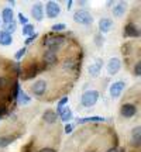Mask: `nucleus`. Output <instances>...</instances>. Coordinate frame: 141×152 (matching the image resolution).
Returning a JSON list of instances; mask_svg holds the SVG:
<instances>
[{"label": "nucleus", "mask_w": 141, "mask_h": 152, "mask_svg": "<svg viewBox=\"0 0 141 152\" xmlns=\"http://www.w3.org/2000/svg\"><path fill=\"white\" fill-rule=\"evenodd\" d=\"M13 42V37H11V34L6 33V31H0V45H4V47H7V45H10V44Z\"/></svg>", "instance_id": "nucleus-13"}, {"label": "nucleus", "mask_w": 141, "mask_h": 152, "mask_svg": "<svg viewBox=\"0 0 141 152\" xmlns=\"http://www.w3.org/2000/svg\"><path fill=\"white\" fill-rule=\"evenodd\" d=\"M40 152H55V149H52V148H44Z\"/></svg>", "instance_id": "nucleus-31"}, {"label": "nucleus", "mask_w": 141, "mask_h": 152, "mask_svg": "<svg viewBox=\"0 0 141 152\" xmlns=\"http://www.w3.org/2000/svg\"><path fill=\"white\" fill-rule=\"evenodd\" d=\"M98 100H99V92H96V90H87V92H85L82 94L81 103L85 107H92V106H95L98 103Z\"/></svg>", "instance_id": "nucleus-1"}, {"label": "nucleus", "mask_w": 141, "mask_h": 152, "mask_svg": "<svg viewBox=\"0 0 141 152\" xmlns=\"http://www.w3.org/2000/svg\"><path fill=\"white\" fill-rule=\"evenodd\" d=\"M107 152H117V149H114V148H113V149H109Z\"/></svg>", "instance_id": "nucleus-35"}, {"label": "nucleus", "mask_w": 141, "mask_h": 152, "mask_svg": "<svg viewBox=\"0 0 141 152\" xmlns=\"http://www.w3.org/2000/svg\"><path fill=\"white\" fill-rule=\"evenodd\" d=\"M70 131H72V127H70L69 124H66V125H65V132L68 134V132H70Z\"/></svg>", "instance_id": "nucleus-32"}, {"label": "nucleus", "mask_w": 141, "mask_h": 152, "mask_svg": "<svg viewBox=\"0 0 141 152\" xmlns=\"http://www.w3.org/2000/svg\"><path fill=\"white\" fill-rule=\"evenodd\" d=\"M140 62H137L136 64V66H134V73H136L137 76H140L141 75V68H140Z\"/></svg>", "instance_id": "nucleus-29"}, {"label": "nucleus", "mask_w": 141, "mask_h": 152, "mask_svg": "<svg viewBox=\"0 0 141 152\" xmlns=\"http://www.w3.org/2000/svg\"><path fill=\"white\" fill-rule=\"evenodd\" d=\"M11 142V138L7 137V138H0V147H7Z\"/></svg>", "instance_id": "nucleus-26"}, {"label": "nucleus", "mask_w": 141, "mask_h": 152, "mask_svg": "<svg viewBox=\"0 0 141 152\" xmlns=\"http://www.w3.org/2000/svg\"><path fill=\"white\" fill-rule=\"evenodd\" d=\"M137 113V109L134 104H123V107H121V114L124 115V117H127V118H130V117H133V115H136Z\"/></svg>", "instance_id": "nucleus-8"}, {"label": "nucleus", "mask_w": 141, "mask_h": 152, "mask_svg": "<svg viewBox=\"0 0 141 152\" xmlns=\"http://www.w3.org/2000/svg\"><path fill=\"white\" fill-rule=\"evenodd\" d=\"M112 27H113V21L110 18H100V21H99V30L102 33H109L112 30Z\"/></svg>", "instance_id": "nucleus-11"}, {"label": "nucleus", "mask_w": 141, "mask_h": 152, "mask_svg": "<svg viewBox=\"0 0 141 152\" xmlns=\"http://www.w3.org/2000/svg\"><path fill=\"white\" fill-rule=\"evenodd\" d=\"M124 13H126V3H119V4H116V7L113 9V14L116 17L124 16Z\"/></svg>", "instance_id": "nucleus-19"}, {"label": "nucleus", "mask_w": 141, "mask_h": 152, "mask_svg": "<svg viewBox=\"0 0 141 152\" xmlns=\"http://www.w3.org/2000/svg\"><path fill=\"white\" fill-rule=\"evenodd\" d=\"M31 14H33L34 20H37V21H41V20L44 18V9H43V6L40 4V3L34 4L33 9H31Z\"/></svg>", "instance_id": "nucleus-9"}, {"label": "nucleus", "mask_w": 141, "mask_h": 152, "mask_svg": "<svg viewBox=\"0 0 141 152\" xmlns=\"http://www.w3.org/2000/svg\"><path fill=\"white\" fill-rule=\"evenodd\" d=\"M34 26H31V24H27V26H24L23 27V35H26V37H31V35H34Z\"/></svg>", "instance_id": "nucleus-22"}, {"label": "nucleus", "mask_w": 141, "mask_h": 152, "mask_svg": "<svg viewBox=\"0 0 141 152\" xmlns=\"http://www.w3.org/2000/svg\"><path fill=\"white\" fill-rule=\"evenodd\" d=\"M102 66H103V61H102V59H96L92 65L87 68V71H89V73H90L92 76H98L99 72H100V69H102Z\"/></svg>", "instance_id": "nucleus-10"}, {"label": "nucleus", "mask_w": 141, "mask_h": 152, "mask_svg": "<svg viewBox=\"0 0 141 152\" xmlns=\"http://www.w3.org/2000/svg\"><path fill=\"white\" fill-rule=\"evenodd\" d=\"M3 31H6V33L9 34H13L14 31H16V23L11 21V23H7V24H3Z\"/></svg>", "instance_id": "nucleus-23"}, {"label": "nucleus", "mask_w": 141, "mask_h": 152, "mask_svg": "<svg viewBox=\"0 0 141 152\" xmlns=\"http://www.w3.org/2000/svg\"><path fill=\"white\" fill-rule=\"evenodd\" d=\"M6 85V79L4 77H0V87H3Z\"/></svg>", "instance_id": "nucleus-33"}, {"label": "nucleus", "mask_w": 141, "mask_h": 152, "mask_svg": "<svg viewBox=\"0 0 141 152\" xmlns=\"http://www.w3.org/2000/svg\"><path fill=\"white\" fill-rule=\"evenodd\" d=\"M44 61H45V64H48V65H54V64H57V61H58V58H57V52H54V51H45L44 52Z\"/></svg>", "instance_id": "nucleus-12"}, {"label": "nucleus", "mask_w": 141, "mask_h": 152, "mask_svg": "<svg viewBox=\"0 0 141 152\" xmlns=\"http://www.w3.org/2000/svg\"><path fill=\"white\" fill-rule=\"evenodd\" d=\"M35 38H37V34H34V35H31V37H28L27 39H26V42H24V44H26V45H30V44L33 42Z\"/></svg>", "instance_id": "nucleus-30"}, {"label": "nucleus", "mask_w": 141, "mask_h": 152, "mask_svg": "<svg viewBox=\"0 0 141 152\" xmlns=\"http://www.w3.org/2000/svg\"><path fill=\"white\" fill-rule=\"evenodd\" d=\"M16 99L18 100V104H21V106H26V104H28L30 102H31V99L28 97L26 93L23 92L21 89L18 90V93H17V96H16Z\"/></svg>", "instance_id": "nucleus-18"}, {"label": "nucleus", "mask_w": 141, "mask_h": 152, "mask_svg": "<svg viewBox=\"0 0 141 152\" xmlns=\"http://www.w3.org/2000/svg\"><path fill=\"white\" fill-rule=\"evenodd\" d=\"M65 30V24H54L52 26V31H64Z\"/></svg>", "instance_id": "nucleus-28"}, {"label": "nucleus", "mask_w": 141, "mask_h": 152, "mask_svg": "<svg viewBox=\"0 0 141 152\" xmlns=\"http://www.w3.org/2000/svg\"><path fill=\"white\" fill-rule=\"evenodd\" d=\"M124 87H126L124 82H114L113 85L110 86V89H109V92H110V96H112V97H114V99L119 97L120 94L123 93Z\"/></svg>", "instance_id": "nucleus-6"}, {"label": "nucleus", "mask_w": 141, "mask_h": 152, "mask_svg": "<svg viewBox=\"0 0 141 152\" xmlns=\"http://www.w3.org/2000/svg\"><path fill=\"white\" fill-rule=\"evenodd\" d=\"M106 69H107V72L110 75H116V73L121 69V62H120V59L119 58H112V59L107 62Z\"/></svg>", "instance_id": "nucleus-5"}, {"label": "nucleus", "mask_w": 141, "mask_h": 152, "mask_svg": "<svg viewBox=\"0 0 141 152\" xmlns=\"http://www.w3.org/2000/svg\"><path fill=\"white\" fill-rule=\"evenodd\" d=\"M47 90V82L45 80H37L31 86V92L35 94V96H43Z\"/></svg>", "instance_id": "nucleus-7"}, {"label": "nucleus", "mask_w": 141, "mask_h": 152, "mask_svg": "<svg viewBox=\"0 0 141 152\" xmlns=\"http://www.w3.org/2000/svg\"><path fill=\"white\" fill-rule=\"evenodd\" d=\"M57 113L55 111H52V110H47L45 113H44V115H43V118H44V121L45 123H48V124H54L55 121H57Z\"/></svg>", "instance_id": "nucleus-15"}, {"label": "nucleus", "mask_w": 141, "mask_h": 152, "mask_svg": "<svg viewBox=\"0 0 141 152\" xmlns=\"http://www.w3.org/2000/svg\"><path fill=\"white\" fill-rule=\"evenodd\" d=\"M140 134H141V128L140 125L136 127L134 130H133V144H134V147H140Z\"/></svg>", "instance_id": "nucleus-20"}, {"label": "nucleus", "mask_w": 141, "mask_h": 152, "mask_svg": "<svg viewBox=\"0 0 141 152\" xmlns=\"http://www.w3.org/2000/svg\"><path fill=\"white\" fill-rule=\"evenodd\" d=\"M68 100H69V99L66 97V96H64V97H62L59 102H58V106H57V110H58V113H59L61 110L64 109V106H65V104H68Z\"/></svg>", "instance_id": "nucleus-24"}, {"label": "nucleus", "mask_w": 141, "mask_h": 152, "mask_svg": "<svg viewBox=\"0 0 141 152\" xmlns=\"http://www.w3.org/2000/svg\"><path fill=\"white\" fill-rule=\"evenodd\" d=\"M73 20H75V23H78V24L89 26V24L93 23V17L87 10H78L75 14H73Z\"/></svg>", "instance_id": "nucleus-2"}, {"label": "nucleus", "mask_w": 141, "mask_h": 152, "mask_svg": "<svg viewBox=\"0 0 141 152\" xmlns=\"http://www.w3.org/2000/svg\"><path fill=\"white\" fill-rule=\"evenodd\" d=\"M18 21L21 23L23 26H27V24H28V18L24 16L23 13H20V14H18Z\"/></svg>", "instance_id": "nucleus-27"}, {"label": "nucleus", "mask_w": 141, "mask_h": 152, "mask_svg": "<svg viewBox=\"0 0 141 152\" xmlns=\"http://www.w3.org/2000/svg\"><path fill=\"white\" fill-rule=\"evenodd\" d=\"M57 115H59L61 120H62L64 123H68V121H70V120H72V117H73V114H72V111H70L69 107H66V109H62L59 113L57 114Z\"/></svg>", "instance_id": "nucleus-14"}, {"label": "nucleus", "mask_w": 141, "mask_h": 152, "mask_svg": "<svg viewBox=\"0 0 141 152\" xmlns=\"http://www.w3.org/2000/svg\"><path fill=\"white\" fill-rule=\"evenodd\" d=\"M61 13V9H59V4L57 1H48L47 6H45V14L49 17V18H55L58 17Z\"/></svg>", "instance_id": "nucleus-4"}, {"label": "nucleus", "mask_w": 141, "mask_h": 152, "mask_svg": "<svg viewBox=\"0 0 141 152\" xmlns=\"http://www.w3.org/2000/svg\"><path fill=\"white\" fill-rule=\"evenodd\" d=\"M72 3H73L72 0H69V1H66V7H68V9H70V6H72Z\"/></svg>", "instance_id": "nucleus-34"}, {"label": "nucleus", "mask_w": 141, "mask_h": 152, "mask_svg": "<svg viewBox=\"0 0 141 152\" xmlns=\"http://www.w3.org/2000/svg\"><path fill=\"white\" fill-rule=\"evenodd\" d=\"M26 55V48H21V49H18L16 52V55H14V58H16L17 61H20V59H23V56Z\"/></svg>", "instance_id": "nucleus-25"}, {"label": "nucleus", "mask_w": 141, "mask_h": 152, "mask_svg": "<svg viewBox=\"0 0 141 152\" xmlns=\"http://www.w3.org/2000/svg\"><path fill=\"white\" fill-rule=\"evenodd\" d=\"M44 44L48 47L49 51H54L55 52L57 49H59L62 47V44H65V38L61 37V35H58V37H49L44 41Z\"/></svg>", "instance_id": "nucleus-3"}, {"label": "nucleus", "mask_w": 141, "mask_h": 152, "mask_svg": "<svg viewBox=\"0 0 141 152\" xmlns=\"http://www.w3.org/2000/svg\"><path fill=\"white\" fill-rule=\"evenodd\" d=\"M1 18H3V24H7V23L13 21V10H11L10 7H6V9H3Z\"/></svg>", "instance_id": "nucleus-17"}, {"label": "nucleus", "mask_w": 141, "mask_h": 152, "mask_svg": "<svg viewBox=\"0 0 141 152\" xmlns=\"http://www.w3.org/2000/svg\"><path fill=\"white\" fill-rule=\"evenodd\" d=\"M99 121H104L103 117H85V118H78L79 124H85V123H99Z\"/></svg>", "instance_id": "nucleus-21"}, {"label": "nucleus", "mask_w": 141, "mask_h": 152, "mask_svg": "<svg viewBox=\"0 0 141 152\" xmlns=\"http://www.w3.org/2000/svg\"><path fill=\"white\" fill-rule=\"evenodd\" d=\"M126 35H129V37H140V33H138V28L133 24V23H130V24H127L126 26Z\"/></svg>", "instance_id": "nucleus-16"}]
</instances>
